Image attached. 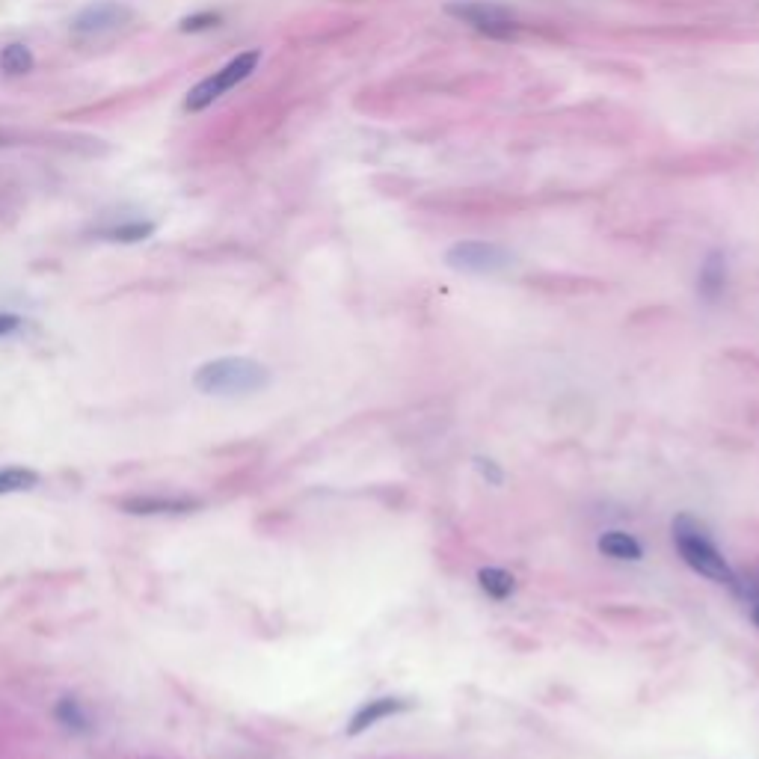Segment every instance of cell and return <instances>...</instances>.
Masks as SVG:
<instances>
[{"mask_svg": "<svg viewBox=\"0 0 759 759\" xmlns=\"http://www.w3.org/2000/svg\"><path fill=\"white\" fill-rule=\"evenodd\" d=\"M270 383V371L247 356H223L214 362H205L193 374V386L202 395H253Z\"/></svg>", "mask_w": 759, "mask_h": 759, "instance_id": "1", "label": "cell"}, {"mask_svg": "<svg viewBox=\"0 0 759 759\" xmlns=\"http://www.w3.org/2000/svg\"><path fill=\"white\" fill-rule=\"evenodd\" d=\"M674 543L679 549V558L700 576L727 585V588H739V576L736 570L727 564V558L721 555V549L712 543V537L706 534V528L691 519V516H679L674 522Z\"/></svg>", "mask_w": 759, "mask_h": 759, "instance_id": "2", "label": "cell"}, {"mask_svg": "<svg viewBox=\"0 0 759 759\" xmlns=\"http://www.w3.org/2000/svg\"><path fill=\"white\" fill-rule=\"evenodd\" d=\"M258 63H261V51H244V54L232 57L223 69H217L214 75H208L205 81H199V84L187 92L184 107H187L190 113H199V110L211 107V104H214L217 98H223L229 89L244 84L255 69H258Z\"/></svg>", "mask_w": 759, "mask_h": 759, "instance_id": "3", "label": "cell"}, {"mask_svg": "<svg viewBox=\"0 0 759 759\" xmlns=\"http://www.w3.org/2000/svg\"><path fill=\"white\" fill-rule=\"evenodd\" d=\"M448 15H454L457 21H463L466 27L478 30L481 36L487 39H499V42H507V39H516L519 33V21L516 15L502 6V3H487V0H454L445 6Z\"/></svg>", "mask_w": 759, "mask_h": 759, "instance_id": "4", "label": "cell"}, {"mask_svg": "<svg viewBox=\"0 0 759 759\" xmlns=\"http://www.w3.org/2000/svg\"><path fill=\"white\" fill-rule=\"evenodd\" d=\"M134 9L128 3L119 0H98L84 6L75 18H72V36L75 39H101L110 36L116 30H122L125 24H131Z\"/></svg>", "mask_w": 759, "mask_h": 759, "instance_id": "5", "label": "cell"}, {"mask_svg": "<svg viewBox=\"0 0 759 759\" xmlns=\"http://www.w3.org/2000/svg\"><path fill=\"white\" fill-rule=\"evenodd\" d=\"M445 264L460 270V273H499L513 264V255L507 253L502 244L493 241H460L445 253Z\"/></svg>", "mask_w": 759, "mask_h": 759, "instance_id": "6", "label": "cell"}, {"mask_svg": "<svg viewBox=\"0 0 759 759\" xmlns=\"http://www.w3.org/2000/svg\"><path fill=\"white\" fill-rule=\"evenodd\" d=\"M199 507H202L199 499L187 496H128L119 502V510L131 516H184Z\"/></svg>", "mask_w": 759, "mask_h": 759, "instance_id": "7", "label": "cell"}, {"mask_svg": "<svg viewBox=\"0 0 759 759\" xmlns=\"http://www.w3.org/2000/svg\"><path fill=\"white\" fill-rule=\"evenodd\" d=\"M727 279H730L727 255L721 250H712L703 258L700 273H697V294L703 297V303H718L727 291Z\"/></svg>", "mask_w": 759, "mask_h": 759, "instance_id": "8", "label": "cell"}, {"mask_svg": "<svg viewBox=\"0 0 759 759\" xmlns=\"http://www.w3.org/2000/svg\"><path fill=\"white\" fill-rule=\"evenodd\" d=\"M407 709H413V703H410V700H401V697H377V700H368V703L350 718L347 736H359V733H365L368 727H374L377 721L392 718V715H401V712H407Z\"/></svg>", "mask_w": 759, "mask_h": 759, "instance_id": "9", "label": "cell"}, {"mask_svg": "<svg viewBox=\"0 0 759 759\" xmlns=\"http://www.w3.org/2000/svg\"><path fill=\"white\" fill-rule=\"evenodd\" d=\"M95 235L104 238V241H113V244H140V241H146V238L155 235V223H152V220L131 217V220H122V223L101 226Z\"/></svg>", "mask_w": 759, "mask_h": 759, "instance_id": "10", "label": "cell"}, {"mask_svg": "<svg viewBox=\"0 0 759 759\" xmlns=\"http://www.w3.org/2000/svg\"><path fill=\"white\" fill-rule=\"evenodd\" d=\"M596 546L605 558H614V561H641L644 558L641 543L626 531H605Z\"/></svg>", "mask_w": 759, "mask_h": 759, "instance_id": "11", "label": "cell"}, {"mask_svg": "<svg viewBox=\"0 0 759 759\" xmlns=\"http://www.w3.org/2000/svg\"><path fill=\"white\" fill-rule=\"evenodd\" d=\"M33 66H36V57L21 42H12L0 51V72L9 75V78H21V75L33 72Z\"/></svg>", "mask_w": 759, "mask_h": 759, "instance_id": "12", "label": "cell"}, {"mask_svg": "<svg viewBox=\"0 0 759 759\" xmlns=\"http://www.w3.org/2000/svg\"><path fill=\"white\" fill-rule=\"evenodd\" d=\"M39 487V472L27 469V466H3L0 469V496L9 493H27Z\"/></svg>", "mask_w": 759, "mask_h": 759, "instance_id": "13", "label": "cell"}, {"mask_svg": "<svg viewBox=\"0 0 759 759\" xmlns=\"http://www.w3.org/2000/svg\"><path fill=\"white\" fill-rule=\"evenodd\" d=\"M478 585H481V591L487 593V596H493V599H507L513 588H516V582H513V576L502 570V567H484V570H478Z\"/></svg>", "mask_w": 759, "mask_h": 759, "instance_id": "14", "label": "cell"}, {"mask_svg": "<svg viewBox=\"0 0 759 759\" xmlns=\"http://www.w3.org/2000/svg\"><path fill=\"white\" fill-rule=\"evenodd\" d=\"M54 715H57V721H60L63 727H69V730H75V733H86V730H89V715H86L84 706H81L75 697H63V700L57 703Z\"/></svg>", "mask_w": 759, "mask_h": 759, "instance_id": "15", "label": "cell"}, {"mask_svg": "<svg viewBox=\"0 0 759 759\" xmlns=\"http://www.w3.org/2000/svg\"><path fill=\"white\" fill-rule=\"evenodd\" d=\"M220 24H223V15H220V12L202 9V12H193V15L181 18L178 30H181V33H205V30H214V27H220Z\"/></svg>", "mask_w": 759, "mask_h": 759, "instance_id": "16", "label": "cell"}, {"mask_svg": "<svg viewBox=\"0 0 759 759\" xmlns=\"http://www.w3.org/2000/svg\"><path fill=\"white\" fill-rule=\"evenodd\" d=\"M475 469L481 472V478H484V481H490V484H496V487H502V484H505V472L499 469V463H496V460L475 457Z\"/></svg>", "mask_w": 759, "mask_h": 759, "instance_id": "17", "label": "cell"}, {"mask_svg": "<svg viewBox=\"0 0 759 759\" xmlns=\"http://www.w3.org/2000/svg\"><path fill=\"white\" fill-rule=\"evenodd\" d=\"M21 327V318L18 315H12V312H0V338L9 336V333H15Z\"/></svg>", "mask_w": 759, "mask_h": 759, "instance_id": "18", "label": "cell"}, {"mask_svg": "<svg viewBox=\"0 0 759 759\" xmlns=\"http://www.w3.org/2000/svg\"><path fill=\"white\" fill-rule=\"evenodd\" d=\"M754 623H757V626H759V605H757V608H754Z\"/></svg>", "mask_w": 759, "mask_h": 759, "instance_id": "19", "label": "cell"}]
</instances>
